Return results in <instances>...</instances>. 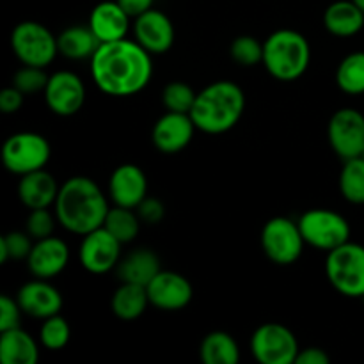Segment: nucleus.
<instances>
[{
    "mask_svg": "<svg viewBox=\"0 0 364 364\" xmlns=\"http://www.w3.org/2000/svg\"><path fill=\"white\" fill-rule=\"evenodd\" d=\"M53 206L57 223L80 237L102 228L110 210L102 188L87 176H73L64 181Z\"/></svg>",
    "mask_w": 364,
    "mask_h": 364,
    "instance_id": "obj_2",
    "label": "nucleus"
},
{
    "mask_svg": "<svg viewBox=\"0 0 364 364\" xmlns=\"http://www.w3.org/2000/svg\"><path fill=\"white\" fill-rule=\"evenodd\" d=\"M336 85L345 95H364V52L348 53L338 64Z\"/></svg>",
    "mask_w": 364,
    "mask_h": 364,
    "instance_id": "obj_29",
    "label": "nucleus"
},
{
    "mask_svg": "<svg viewBox=\"0 0 364 364\" xmlns=\"http://www.w3.org/2000/svg\"><path fill=\"white\" fill-rule=\"evenodd\" d=\"M196 130L198 128H196L191 114L167 110L153 127L151 141L155 148L164 155H176L191 144Z\"/></svg>",
    "mask_w": 364,
    "mask_h": 364,
    "instance_id": "obj_15",
    "label": "nucleus"
},
{
    "mask_svg": "<svg viewBox=\"0 0 364 364\" xmlns=\"http://www.w3.org/2000/svg\"><path fill=\"white\" fill-rule=\"evenodd\" d=\"M363 301H364V297H363Z\"/></svg>",
    "mask_w": 364,
    "mask_h": 364,
    "instance_id": "obj_44",
    "label": "nucleus"
},
{
    "mask_svg": "<svg viewBox=\"0 0 364 364\" xmlns=\"http://www.w3.org/2000/svg\"><path fill=\"white\" fill-rule=\"evenodd\" d=\"M135 212L141 217L142 224H148V226H155V224L162 223V219L166 217V206L160 199L149 198L146 196L141 201V205L135 208Z\"/></svg>",
    "mask_w": 364,
    "mask_h": 364,
    "instance_id": "obj_38",
    "label": "nucleus"
},
{
    "mask_svg": "<svg viewBox=\"0 0 364 364\" xmlns=\"http://www.w3.org/2000/svg\"><path fill=\"white\" fill-rule=\"evenodd\" d=\"M48 78L50 77L45 73V68L27 66V64H23V68H20L13 75V85L16 89H20L23 95H38V92L45 91L46 84H48Z\"/></svg>",
    "mask_w": 364,
    "mask_h": 364,
    "instance_id": "obj_35",
    "label": "nucleus"
},
{
    "mask_svg": "<svg viewBox=\"0 0 364 364\" xmlns=\"http://www.w3.org/2000/svg\"><path fill=\"white\" fill-rule=\"evenodd\" d=\"M198 92L185 82H171L162 91V103L171 112L191 114Z\"/></svg>",
    "mask_w": 364,
    "mask_h": 364,
    "instance_id": "obj_32",
    "label": "nucleus"
},
{
    "mask_svg": "<svg viewBox=\"0 0 364 364\" xmlns=\"http://www.w3.org/2000/svg\"><path fill=\"white\" fill-rule=\"evenodd\" d=\"M327 137L333 151L341 160L363 156L364 153V116L359 110L340 109L333 114L327 127Z\"/></svg>",
    "mask_w": 364,
    "mask_h": 364,
    "instance_id": "obj_11",
    "label": "nucleus"
},
{
    "mask_svg": "<svg viewBox=\"0 0 364 364\" xmlns=\"http://www.w3.org/2000/svg\"><path fill=\"white\" fill-rule=\"evenodd\" d=\"M311 63V46L304 34L279 28L263 41V66L276 80H299Z\"/></svg>",
    "mask_w": 364,
    "mask_h": 364,
    "instance_id": "obj_4",
    "label": "nucleus"
},
{
    "mask_svg": "<svg viewBox=\"0 0 364 364\" xmlns=\"http://www.w3.org/2000/svg\"><path fill=\"white\" fill-rule=\"evenodd\" d=\"M57 45H59V53L66 59L71 60H84L95 55L98 46L102 45L92 28L85 25H73L68 27L57 36Z\"/></svg>",
    "mask_w": 364,
    "mask_h": 364,
    "instance_id": "obj_25",
    "label": "nucleus"
},
{
    "mask_svg": "<svg viewBox=\"0 0 364 364\" xmlns=\"http://www.w3.org/2000/svg\"><path fill=\"white\" fill-rule=\"evenodd\" d=\"M0 359L4 364H36L39 359V347L34 338L21 327L2 331Z\"/></svg>",
    "mask_w": 364,
    "mask_h": 364,
    "instance_id": "obj_24",
    "label": "nucleus"
},
{
    "mask_svg": "<svg viewBox=\"0 0 364 364\" xmlns=\"http://www.w3.org/2000/svg\"><path fill=\"white\" fill-rule=\"evenodd\" d=\"M91 77L105 95L116 98L134 96L151 80V53L135 39L102 43L91 57Z\"/></svg>",
    "mask_w": 364,
    "mask_h": 364,
    "instance_id": "obj_1",
    "label": "nucleus"
},
{
    "mask_svg": "<svg viewBox=\"0 0 364 364\" xmlns=\"http://www.w3.org/2000/svg\"><path fill=\"white\" fill-rule=\"evenodd\" d=\"M199 355L206 364H237L240 361V348L230 333L213 331L203 338Z\"/></svg>",
    "mask_w": 364,
    "mask_h": 364,
    "instance_id": "obj_27",
    "label": "nucleus"
},
{
    "mask_svg": "<svg viewBox=\"0 0 364 364\" xmlns=\"http://www.w3.org/2000/svg\"><path fill=\"white\" fill-rule=\"evenodd\" d=\"M16 301L25 315L39 320L59 315L63 309L60 291L46 283V279H39V277H36V281H28L18 290Z\"/></svg>",
    "mask_w": 364,
    "mask_h": 364,
    "instance_id": "obj_18",
    "label": "nucleus"
},
{
    "mask_svg": "<svg viewBox=\"0 0 364 364\" xmlns=\"http://www.w3.org/2000/svg\"><path fill=\"white\" fill-rule=\"evenodd\" d=\"M110 201L124 208H137L148 196V178L135 164H123L116 167L109 180Z\"/></svg>",
    "mask_w": 364,
    "mask_h": 364,
    "instance_id": "obj_17",
    "label": "nucleus"
},
{
    "mask_svg": "<svg viewBox=\"0 0 364 364\" xmlns=\"http://www.w3.org/2000/svg\"><path fill=\"white\" fill-rule=\"evenodd\" d=\"M45 102L53 114L60 117L75 116L85 103V85L73 71H57L50 75L45 91Z\"/></svg>",
    "mask_w": 364,
    "mask_h": 364,
    "instance_id": "obj_13",
    "label": "nucleus"
},
{
    "mask_svg": "<svg viewBox=\"0 0 364 364\" xmlns=\"http://www.w3.org/2000/svg\"><path fill=\"white\" fill-rule=\"evenodd\" d=\"M59 188L60 185L48 171L39 169L20 176L18 198L28 210L50 208L52 205H55Z\"/></svg>",
    "mask_w": 364,
    "mask_h": 364,
    "instance_id": "obj_21",
    "label": "nucleus"
},
{
    "mask_svg": "<svg viewBox=\"0 0 364 364\" xmlns=\"http://www.w3.org/2000/svg\"><path fill=\"white\" fill-rule=\"evenodd\" d=\"M363 159H364V153H363Z\"/></svg>",
    "mask_w": 364,
    "mask_h": 364,
    "instance_id": "obj_43",
    "label": "nucleus"
},
{
    "mask_svg": "<svg viewBox=\"0 0 364 364\" xmlns=\"http://www.w3.org/2000/svg\"><path fill=\"white\" fill-rule=\"evenodd\" d=\"M231 59L238 64V66L251 68L256 64L263 63V43H259L255 36H238L233 39L230 46Z\"/></svg>",
    "mask_w": 364,
    "mask_h": 364,
    "instance_id": "obj_33",
    "label": "nucleus"
},
{
    "mask_svg": "<svg viewBox=\"0 0 364 364\" xmlns=\"http://www.w3.org/2000/svg\"><path fill=\"white\" fill-rule=\"evenodd\" d=\"M50 155V142L36 132H18L7 137L2 146L4 167L18 176L45 169Z\"/></svg>",
    "mask_w": 364,
    "mask_h": 364,
    "instance_id": "obj_7",
    "label": "nucleus"
},
{
    "mask_svg": "<svg viewBox=\"0 0 364 364\" xmlns=\"http://www.w3.org/2000/svg\"><path fill=\"white\" fill-rule=\"evenodd\" d=\"M299 352L297 338L283 323H263L251 336V354L262 364H295Z\"/></svg>",
    "mask_w": 364,
    "mask_h": 364,
    "instance_id": "obj_10",
    "label": "nucleus"
},
{
    "mask_svg": "<svg viewBox=\"0 0 364 364\" xmlns=\"http://www.w3.org/2000/svg\"><path fill=\"white\" fill-rule=\"evenodd\" d=\"M340 192L352 205H364V159L345 160L340 173Z\"/></svg>",
    "mask_w": 364,
    "mask_h": 364,
    "instance_id": "obj_30",
    "label": "nucleus"
},
{
    "mask_svg": "<svg viewBox=\"0 0 364 364\" xmlns=\"http://www.w3.org/2000/svg\"><path fill=\"white\" fill-rule=\"evenodd\" d=\"M331 358L326 350L318 347H309L299 352L295 364H329Z\"/></svg>",
    "mask_w": 364,
    "mask_h": 364,
    "instance_id": "obj_40",
    "label": "nucleus"
},
{
    "mask_svg": "<svg viewBox=\"0 0 364 364\" xmlns=\"http://www.w3.org/2000/svg\"><path fill=\"white\" fill-rule=\"evenodd\" d=\"M149 306L148 290L142 284L121 283V287L114 291L110 309L114 315L124 322H132L142 316L146 308Z\"/></svg>",
    "mask_w": 364,
    "mask_h": 364,
    "instance_id": "obj_26",
    "label": "nucleus"
},
{
    "mask_svg": "<svg viewBox=\"0 0 364 364\" xmlns=\"http://www.w3.org/2000/svg\"><path fill=\"white\" fill-rule=\"evenodd\" d=\"M146 290H148L149 304L160 311H181L191 304L194 295L191 281L171 270H160L149 281Z\"/></svg>",
    "mask_w": 364,
    "mask_h": 364,
    "instance_id": "obj_14",
    "label": "nucleus"
},
{
    "mask_svg": "<svg viewBox=\"0 0 364 364\" xmlns=\"http://www.w3.org/2000/svg\"><path fill=\"white\" fill-rule=\"evenodd\" d=\"M21 308L16 299L9 295H0V333L7 329L20 327Z\"/></svg>",
    "mask_w": 364,
    "mask_h": 364,
    "instance_id": "obj_37",
    "label": "nucleus"
},
{
    "mask_svg": "<svg viewBox=\"0 0 364 364\" xmlns=\"http://www.w3.org/2000/svg\"><path fill=\"white\" fill-rule=\"evenodd\" d=\"M306 245L333 251L350 240V224L341 213L327 208H311L297 220Z\"/></svg>",
    "mask_w": 364,
    "mask_h": 364,
    "instance_id": "obj_6",
    "label": "nucleus"
},
{
    "mask_svg": "<svg viewBox=\"0 0 364 364\" xmlns=\"http://www.w3.org/2000/svg\"><path fill=\"white\" fill-rule=\"evenodd\" d=\"M117 2H119V6L127 11L128 16L137 18L141 16L142 13H146V11L153 9V2H155V0H117Z\"/></svg>",
    "mask_w": 364,
    "mask_h": 364,
    "instance_id": "obj_41",
    "label": "nucleus"
},
{
    "mask_svg": "<svg viewBox=\"0 0 364 364\" xmlns=\"http://www.w3.org/2000/svg\"><path fill=\"white\" fill-rule=\"evenodd\" d=\"M134 36L139 45L144 46L151 55L167 53L174 45V25L166 13L149 9L135 18Z\"/></svg>",
    "mask_w": 364,
    "mask_h": 364,
    "instance_id": "obj_16",
    "label": "nucleus"
},
{
    "mask_svg": "<svg viewBox=\"0 0 364 364\" xmlns=\"http://www.w3.org/2000/svg\"><path fill=\"white\" fill-rule=\"evenodd\" d=\"M141 217L135 208H124V206L114 205L105 217L103 228L114 235L121 244H130L137 238L141 231Z\"/></svg>",
    "mask_w": 364,
    "mask_h": 364,
    "instance_id": "obj_28",
    "label": "nucleus"
},
{
    "mask_svg": "<svg viewBox=\"0 0 364 364\" xmlns=\"http://www.w3.org/2000/svg\"><path fill=\"white\" fill-rule=\"evenodd\" d=\"M89 27L100 39V43L117 41V39L127 38L128 28H130V16L127 11L119 6V2L105 0L95 6V9L89 14Z\"/></svg>",
    "mask_w": 364,
    "mask_h": 364,
    "instance_id": "obj_20",
    "label": "nucleus"
},
{
    "mask_svg": "<svg viewBox=\"0 0 364 364\" xmlns=\"http://www.w3.org/2000/svg\"><path fill=\"white\" fill-rule=\"evenodd\" d=\"M23 92L16 89L14 85L2 89L0 91V110L4 114H14L21 109L23 105Z\"/></svg>",
    "mask_w": 364,
    "mask_h": 364,
    "instance_id": "obj_39",
    "label": "nucleus"
},
{
    "mask_svg": "<svg viewBox=\"0 0 364 364\" xmlns=\"http://www.w3.org/2000/svg\"><path fill=\"white\" fill-rule=\"evenodd\" d=\"M34 247V240L27 231H11L0 237V263L9 259H27Z\"/></svg>",
    "mask_w": 364,
    "mask_h": 364,
    "instance_id": "obj_34",
    "label": "nucleus"
},
{
    "mask_svg": "<svg viewBox=\"0 0 364 364\" xmlns=\"http://www.w3.org/2000/svg\"><path fill=\"white\" fill-rule=\"evenodd\" d=\"M326 274L334 290L348 299L364 297V245L345 242L327 252Z\"/></svg>",
    "mask_w": 364,
    "mask_h": 364,
    "instance_id": "obj_5",
    "label": "nucleus"
},
{
    "mask_svg": "<svg viewBox=\"0 0 364 364\" xmlns=\"http://www.w3.org/2000/svg\"><path fill=\"white\" fill-rule=\"evenodd\" d=\"M11 48L21 64L46 68L59 53L57 38L38 21H21L11 32Z\"/></svg>",
    "mask_w": 364,
    "mask_h": 364,
    "instance_id": "obj_8",
    "label": "nucleus"
},
{
    "mask_svg": "<svg viewBox=\"0 0 364 364\" xmlns=\"http://www.w3.org/2000/svg\"><path fill=\"white\" fill-rule=\"evenodd\" d=\"M354 2H355V4H358V6H359V7H361V9L364 11V0H354Z\"/></svg>",
    "mask_w": 364,
    "mask_h": 364,
    "instance_id": "obj_42",
    "label": "nucleus"
},
{
    "mask_svg": "<svg viewBox=\"0 0 364 364\" xmlns=\"http://www.w3.org/2000/svg\"><path fill=\"white\" fill-rule=\"evenodd\" d=\"M323 25L338 38H352L364 27V11L354 0H338L323 13Z\"/></svg>",
    "mask_w": 364,
    "mask_h": 364,
    "instance_id": "obj_22",
    "label": "nucleus"
},
{
    "mask_svg": "<svg viewBox=\"0 0 364 364\" xmlns=\"http://www.w3.org/2000/svg\"><path fill=\"white\" fill-rule=\"evenodd\" d=\"M70 262V249L64 240L57 237L36 240L31 255L27 258L28 270L39 279H52L59 276Z\"/></svg>",
    "mask_w": 364,
    "mask_h": 364,
    "instance_id": "obj_19",
    "label": "nucleus"
},
{
    "mask_svg": "<svg viewBox=\"0 0 364 364\" xmlns=\"http://www.w3.org/2000/svg\"><path fill=\"white\" fill-rule=\"evenodd\" d=\"M55 217L48 212V208L28 210L25 231L31 235L34 242L52 237L53 231H55Z\"/></svg>",
    "mask_w": 364,
    "mask_h": 364,
    "instance_id": "obj_36",
    "label": "nucleus"
},
{
    "mask_svg": "<svg viewBox=\"0 0 364 364\" xmlns=\"http://www.w3.org/2000/svg\"><path fill=\"white\" fill-rule=\"evenodd\" d=\"M71 327L68 320L60 315L48 316L43 320L39 329V341L48 350H60L70 343Z\"/></svg>",
    "mask_w": 364,
    "mask_h": 364,
    "instance_id": "obj_31",
    "label": "nucleus"
},
{
    "mask_svg": "<svg viewBox=\"0 0 364 364\" xmlns=\"http://www.w3.org/2000/svg\"><path fill=\"white\" fill-rule=\"evenodd\" d=\"M304 245L299 223L288 217H272L263 226L262 249L276 265H294L304 252Z\"/></svg>",
    "mask_w": 364,
    "mask_h": 364,
    "instance_id": "obj_9",
    "label": "nucleus"
},
{
    "mask_svg": "<svg viewBox=\"0 0 364 364\" xmlns=\"http://www.w3.org/2000/svg\"><path fill=\"white\" fill-rule=\"evenodd\" d=\"M244 110V89L231 80H217L198 92L191 117L198 130L220 135L240 123Z\"/></svg>",
    "mask_w": 364,
    "mask_h": 364,
    "instance_id": "obj_3",
    "label": "nucleus"
},
{
    "mask_svg": "<svg viewBox=\"0 0 364 364\" xmlns=\"http://www.w3.org/2000/svg\"><path fill=\"white\" fill-rule=\"evenodd\" d=\"M121 242L105 228L84 235L78 247V259L87 272L102 276L117 267L121 259Z\"/></svg>",
    "mask_w": 364,
    "mask_h": 364,
    "instance_id": "obj_12",
    "label": "nucleus"
},
{
    "mask_svg": "<svg viewBox=\"0 0 364 364\" xmlns=\"http://www.w3.org/2000/svg\"><path fill=\"white\" fill-rule=\"evenodd\" d=\"M160 258L151 249H135L119 259L116 267L121 283H135L148 287L149 281L160 272Z\"/></svg>",
    "mask_w": 364,
    "mask_h": 364,
    "instance_id": "obj_23",
    "label": "nucleus"
}]
</instances>
